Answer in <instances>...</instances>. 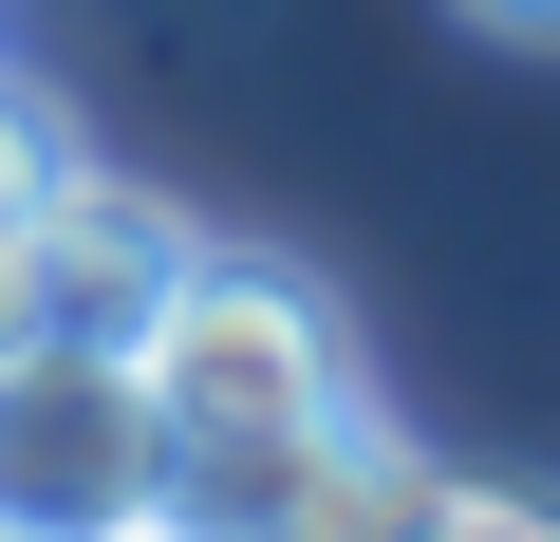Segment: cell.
Listing matches in <instances>:
<instances>
[{"instance_id":"obj_1","label":"cell","mask_w":560,"mask_h":542,"mask_svg":"<svg viewBox=\"0 0 560 542\" xmlns=\"http://www.w3.org/2000/svg\"><path fill=\"white\" fill-rule=\"evenodd\" d=\"M131 393H150V430H168V523H224L300 430L355 412V337H337V300L300 281V262L187 243L168 300L131 319Z\"/></svg>"},{"instance_id":"obj_2","label":"cell","mask_w":560,"mask_h":542,"mask_svg":"<svg viewBox=\"0 0 560 542\" xmlns=\"http://www.w3.org/2000/svg\"><path fill=\"white\" fill-rule=\"evenodd\" d=\"M168 523V430L113 337H0V542H131Z\"/></svg>"},{"instance_id":"obj_3","label":"cell","mask_w":560,"mask_h":542,"mask_svg":"<svg viewBox=\"0 0 560 542\" xmlns=\"http://www.w3.org/2000/svg\"><path fill=\"white\" fill-rule=\"evenodd\" d=\"M206 224L168 206V187H131V169H57L38 206H20V337H113L131 356V319L168 300V262H187Z\"/></svg>"},{"instance_id":"obj_4","label":"cell","mask_w":560,"mask_h":542,"mask_svg":"<svg viewBox=\"0 0 560 542\" xmlns=\"http://www.w3.org/2000/svg\"><path fill=\"white\" fill-rule=\"evenodd\" d=\"M411 542H560V486H504V468H448Z\"/></svg>"},{"instance_id":"obj_5","label":"cell","mask_w":560,"mask_h":542,"mask_svg":"<svg viewBox=\"0 0 560 542\" xmlns=\"http://www.w3.org/2000/svg\"><path fill=\"white\" fill-rule=\"evenodd\" d=\"M57 169H75V131H57V113H38V94H0V224H20V206H38V187H57Z\"/></svg>"},{"instance_id":"obj_6","label":"cell","mask_w":560,"mask_h":542,"mask_svg":"<svg viewBox=\"0 0 560 542\" xmlns=\"http://www.w3.org/2000/svg\"><path fill=\"white\" fill-rule=\"evenodd\" d=\"M448 20H486V38H523V57H560V0H448Z\"/></svg>"},{"instance_id":"obj_7","label":"cell","mask_w":560,"mask_h":542,"mask_svg":"<svg viewBox=\"0 0 560 542\" xmlns=\"http://www.w3.org/2000/svg\"><path fill=\"white\" fill-rule=\"evenodd\" d=\"M0 337H20V224H0Z\"/></svg>"},{"instance_id":"obj_8","label":"cell","mask_w":560,"mask_h":542,"mask_svg":"<svg viewBox=\"0 0 560 542\" xmlns=\"http://www.w3.org/2000/svg\"><path fill=\"white\" fill-rule=\"evenodd\" d=\"M131 542H187V523H131Z\"/></svg>"}]
</instances>
